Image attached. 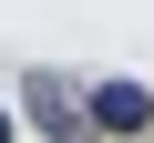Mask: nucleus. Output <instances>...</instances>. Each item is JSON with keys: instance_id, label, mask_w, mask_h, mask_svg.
<instances>
[{"instance_id": "nucleus-1", "label": "nucleus", "mask_w": 154, "mask_h": 143, "mask_svg": "<svg viewBox=\"0 0 154 143\" xmlns=\"http://www.w3.org/2000/svg\"><path fill=\"white\" fill-rule=\"evenodd\" d=\"M21 112H31V133H41V143H103V133H93V112H82V82H62L51 61H31V72H21Z\"/></svg>"}, {"instance_id": "nucleus-2", "label": "nucleus", "mask_w": 154, "mask_h": 143, "mask_svg": "<svg viewBox=\"0 0 154 143\" xmlns=\"http://www.w3.org/2000/svg\"><path fill=\"white\" fill-rule=\"evenodd\" d=\"M82 112H93L103 143H144L154 133V92L144 82H82Z\"/></svg>"}, {"instance_id": "nucleus-3", "label": "nucleus", "mask_w": 154, "mask_h": 143, "mask_svg": "<svg viewBox=\"0 0 154 143\" xmlns=\"http://www.w3.org/2000/svg\"><path fill=\"white\" fill-rule=\"evenodd\" d=\"M0 143H11V102H0Z\"/></svg>"}]
</instances>
